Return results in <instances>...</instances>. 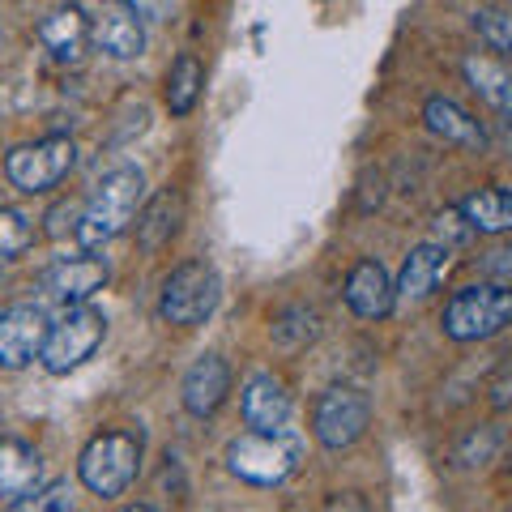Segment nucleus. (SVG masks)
I'll use <instances>...</instances> for the list:
<instances>
[{"instance_id": "obj_1", "label": "nucleus", "mask_w": 512, "mask_h": 512, "mask_svg": "<svg viewBox=\"0 0 512 512\" xmlns=\"http://www.w3.org/2000/svg\"><path fill=\"white\" fill-rule=\"evenodd\" d=\"M141 201H146V175H141V167L107 171L82 201V222H77L73 239L82 248H103L111 239H120L137 222Z\"/></svg>"}, {"instance_id": "obj_2", "label": "nucleus", "mask_w": 512, "mask_h": 512, "mask_svg": "<svg viewBox=\"0 0 512 512\" xmlns=\"http://www.w3.org/2000/svg\"><path fill=\"white\" fill-rule=\"evenodd\" d=\"M141 474V436L133 431H99L77 457V478L99 500H120Z\"/></svg>"}, {"instance_id": "obj_3", "label": "nucleus", "mask_w": 512, "mask_h": 512, "mask_svg": "<svg viewBox=\"0 0 512 512\" xmlns=\"http://www.w3.org/2000/svg\"><path fill=\"white\" fill-rule=\"evenodd\" d=\"M444 338L453 342H487L512 325V286L508 282H474L444 303Z\"/></svg>"}, {"instance_id": "obj_4", "label": "nucleus", "mask_w": 512, "mask_h": 512, "mask_svg": "<svg viewBox=\"0 0 512 512\" xmlns=\"http://www.w3.org/2000/svg\"><path fill=\"white\" fill-rule=\"evenodd\" d=\"M103 338H107V316L99 308H90V303L64 308L60 320H47V338L39 350L43 372H52V376L77 372L82 363L94 359V350L103 346Z\"/></svg>"}, {"instance_id": "obj_5", "label": "nucleus", "mask_w": 512, "mask_h": 512, "mask_svg": "<svg viewBox=\"0 0 512 512\" xmlns=\"http://www.w3.org/2000/svg\"><path fill=\"white\" fill-rule=\"evenodd\" d=\"M299 466V440L286 431H256L248 427L244 436L227 444V470L239 483L252 487H282Z\"/></svg>"}, {"instance_id": "obj_6", "label": "nucleus", "mask_w": 512, "mask_h": 512, "mask_svg": "<svg viewBox=\"0 0 512 512\" xmlns=\"http://www.w3.org/2000/svg\"><path fill=\"white\" fill-rule=\"evenodd\" d=\"M218 299H222L218 269L205 261H184L180 269H171L163 291H158V316L175 329H192L218 312Z\"/></svg>"}, {"instance_id": "obj_7", "label": "nucleus", "mask_w": 512, "mask_h": 512, "mask_svg": "<svg viewBox=\"0 0 512 512\" xmlns=\"http://www.w3.org/2000/svg\"><path fill=\"white\" fill-rule=\"evenodd\" d=\"M73 167H77V146H73V137H64V133H47V137L26 141V146H13L5 154L9 184L18 192H26V197L52 192Z\"/></svg>"}, {"instance_id": "obj_8", "label": "nucleus", "mask_w": 512, "mask_h": 512, "mask_svg": "<svg viewBox=\"0 0 512 512\" xmlns=\"http://www.w3.org/2000/svg\"><path fill=\"white\" fill-rule=\"evenodd\" d=\"M372 427V402L359 389H325L312 406V436L320 448L342 453V448L359 444L363 431Z\"/></svg>"}, {"instance_id": "obj_9", "label": "nucleus", "mask_w": 512, "mask_h": 512, "mask_svg": "<svg viewBox=\"0 0 512 512\" xmlns=\"http://www.w3.org/2000/svg\"><path fill=\"white\" fill-rule=\"evenodd\" d=\"M107 278H111L107 261L94 256V248H86L82 256H64L52 269H43L39 291L47 303H56V308H73V303H90L107 286Z\"/></svg>"}, {"instance_id": "obj_10", "label": "nucleus", "mask_w": 512, "mask_h": 512, "mask_svg": "<svg viewBox=\"0 0 512 512\" xmlns=\"http://www.w3.org/2000/svg\"><path fill=\"white\" fill-rule=\"evenodd\" d=\"M47 338V316L39 303H13L0 312V372H22L39 359Z\"/></svg>"}, {"instance_id": "obj_11", "label": "nucleus", "mask_w": 512, "mask_h": 512, "mask_svg": "<svg viewBox=\"0 0 512 512\" xmlns=\"http://www.w3.org/2000/svg\"><path fill=\"white\" fill-rule=\"evenodd\" d=\"M231 393V363L222 355H201L180 380V402L192 419H214Z\"/></svg>"}, {"instance_id": "obj_12", "label": "nucleus", "mask_w": 512, "mask_h": 512, "mask_svg": "<svg viewBox=\"0 0 512 512\" xmlns=\"http://www.w3.org/2000/svg\"><path fill=\"white\" fill-rule=\"evenodd\" d=\"M90 39L99 43V52L111 60H137L146 56V22L137 18L124 0H107L90 22Z\"/></svg>"}, {"instance_id": "obj_13", "label": "nucleus", "mask_w": 512, "mask_h": 512, "mask_svg": "<svg viewBox=\"0 0 512 512\" xmlns=\"http://www.w3.org/2000/svg\"><path fill=\"white\" fill-rule=\"evenodd\" d=\"M448 269H453V248H448V244H436V239H427V244H414L406 252V261H402V274H397V282H393L397 303H419V299H427L444 282Z\"/></svg>"}, {"instance_id": "obj_14", "label": "nucleus", "mask_w": 512, "mask_h": 512, "mask_svg": "<svg viewBox=\"0 0 512 512\" xmlns=\"http://www.w3.org/2000/svg\"><path fill=\"white\" fill-rule=\"evenodd\" d=\"M342 299L346 308L355 312L359 320H384L393 308H397V295H393V278L389 269H384L380 261H359L355 269H350V278L342 286Z\"/></svg>"}, {"instance_id": "obj_15", "label": "nucleus", "mask_w": 512, "mask_h": 512, "mask_svg": "<svg viewBox=\"0 0 512 512\" xmlns=\"http://www.w3.org/2000/svg\"><path fill=\"white\" fill-rule=\"evenodd\" d=\"M291 393H286V384L269 372H256L244 380V389H239V414H244V423L256 427V431H278L286 427L291 419Z\"/></svg>"}, {"instance_id": "obj_16", "label": "nucleus", "mask_w": 512, "mask_h": 512, "mask_svg": "<svg viewBox=\"0 0 512 512\" xmlns=\"http://www.w3.org/2000/svg\"><path fill=\"white\" fill-rule=\"evenodd\" d=\"M39 43L43 52L56 64H82V56L90 52V18L77 5H64L56 13H47L39 22Z\"/></svg>"}, {"instance_id": "obj_17", "label": "nucleus", "mask_w": 512, "mask_h": 512, "mask_svg": "<svg viewBox=\"0 0 512 512\" xmlns=\"http://www.w3.org/2000/svg\"><path fill=\"white\" fill-rule=\"evenodd\" d=\"M184 227V192L163 188L137 210V248L141 252H163Z\"/></svg>"}, {"instance_id": "obj_18", "label": "nucleus", "mask_w": 512, "mask_h": 512, "mask_svg": "<svg viewBox=\"0 0 512 512\" xmlns=\"http://www.w3.org/2000/svg\"><path fill=\"white\" fill-rule=\"evenodd\" d=\"M423 124L431 137H440L444 146H461V150H487V128L478 124L461 103L431 94L423 103Z\"/></svg>"}, {"instance_id": "obj_19", "label": "nucleus", "mask_w": 512, "mask_h": 512, "mask_svg": "<svg viewBox=\"0 0 512 512\" xmlns=\"http://www.w3.org/2000/svg\"><path fill=\"white\" fill-rule=\"evenodd\" d=\"M43 483V457L35 444L26 440H13L5 436L0 440V504H18L22 495H30Z\"/></svg>"}, {"instance_id": "obj_20", "label": "nucleus", "mask_w": 512, "mask_h": 512, "mask_svg": "<svg viewBox=\"0 0 512 512\" xmlns=\"http://www.w3.org/2000/svg\"><path fill=\"white\" fill-rule=\"evenodd\" d=\"M461 73H466V82H470V90L478 94V99L512 120V64L470 52L466 60H461Z\"/></svg>"}, {"instance_id": "obj_21", "label": "nucleus", "mask_w": 512, "mask_h": 512, "mask_svg": "<svg viewBox=\"0 0 512 512\" xmlns=\"http://www.w3.org/2000/svg\"><path fill=\"white\" fill-rule=\"evenodd\" d=\"M201 90H205V64L192 56V52H180L171 60L167 69V86H163V103L175 120L192 116V107L201 103Z\"/></svg>"}, {"instance_id": "obj_22", "label": "nucleus", "mask_w": 512, "mask_h": 512, "mask_svg": "<svg viewBox=\"0 0 512 512\" xmlns=\"http://www.w3.org/2000/svg\"><path fill=\"white\" fill-rule=\"evenodd\" d=\"M457 205L478 235H508L512 231V192L508 188H478L470 197H461Z\"/></svg>"}, {"instance_id": "obj_23", "label": "nucleus", "mask_w": 512, "mask_h": 512, "mask_svg": "<svg viewBox=\"0 0 512 512\" xmlns=\"http://www.w3.org/2000/svg\"><path fill=\"white\" fill-rule=\"evenodd\" d=\"M269 338H274V346L286 350V355H299L303 346H312L320 338V312L308 308V303H291V308H282L269 320Z\"/></svg>"}, {"instance_id": "obj_24", "label": "nucleus", "mask_w": 512, "mask_h": 512, "mask_svg": "<svg viewBox=\"0 0 512 512\" xmlns=\"http://www.w3.org/2000/svg\"><path fill=\"white\" fill-rule=\"evenodd\" d=\"M35 244V218L22 210H0V265L18 261Z\"/></svg>"}, {"instance_id": "obj_25", "label": "nucleus", "mask_w": 512, "mask_h": 512, "mask_svg": "<svg viewBox=\"0 0 512 512\" xmlns=\"http://www.w3.org/2000/svg\"><path fill=\"white\" fill-rule=\"evenodd\" d=\"M474 30L491 52H500L512 60V9H478L474 13Z\"/></svg>"}, {"instance_id": "obj_26", "label": "nucleus", "mask_w": 512, "mask_h": 512, "mask_svg": "<svg viewBox=\"0 0 512 512\" xmlns=\"http://www.w3.org/2000/svg\"><path fill=\"white\" fill-rule=\"evenodd\" d=\"M18 512H69L73 508V487L64 483V478H56V483H39L30 495H22L18 504H13Z\"/></svg>"}, {"instance_id": "obj_27", "label": "nucleus", "mask_w": 512, "mask_h": 512, "mask_svg": "<svg viewBox=\"0 0 512 512\" xmlns=\"http://www.w3.org/2000/svg\"><path fill=\"white\" fill-rule=\"evenodd\" d=\"M431 227H436V244H448V248H461V244H470V239L478 235L470 227V218L461 214V205H444V210L431 218Z\"/></svg>"}, {"instance_id": "obj_28", "label": "nucleus", "mask_w": 512, "mask_h": 512, "mask_svg": "<svg viewBox=\"0 0 512 512\" xmlns=\"http://www.w3.org/2000/svg\"><path fill=\"white\" fill-rule=\"evenodd\" d=\"M77 222H82V201L77 197L56 201L52 210L43 214V235L47 239H69V235H77Z\"/></svg>"}, {"instance_id": "obj_29", "label": "nucleus", "mask_w": 512, "mask_h": 512, "mask_svg": "<svg viewBox=\"0 0 512 512\" xmlns=\"http://www.w3.org/2000/svg\"><path fill=\"white\" fill-rule=\"evenodd\" d=\"M483 274H487L491 282H508V286H512V244H508V248H491V252L483 256Z\"/></svg>"}, {"instance_id": "obj_30", "label": "nucleus", "mask_w": 512, "mask_h": 512, "mask_svg": "<svg viewBox=\"0 0 512 512\" xmlns=\"http://www.w3.org/2000/svg\"><path fill=\"white\" fill-rule=\"evenodd\" d=\"M141 22H163L167 18V0H124Z\"/></svg>"}, {"instance_id": "obj_31", "label": "nucleus", "mask_w": 512, "mask_h": 512, "mask_svg": "<svg viewBox=\"0 0 512 512\" xmlns=\"http://www.w3.org/2000/svg\"><path fill=\"white\" fill-rule=\"evenodd\" d=\"M491 406H495V410H508V406H512V372L491 389Z\"/></svg>"}]
</instances>
